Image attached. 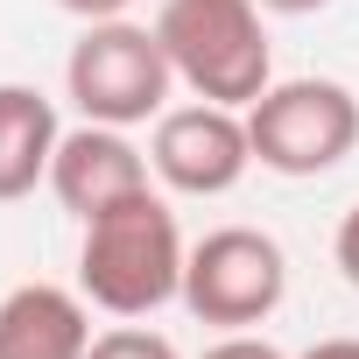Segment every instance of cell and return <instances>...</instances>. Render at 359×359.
I'll list each match as a JSON object with an SVG mask.
<instances>
[{
	"label": "cell",
	"mask_w": 359,
	"mask_h": 359,
	"mask_svg": "<svg viewBox=\"0 0 359 359\" xmlns=\"http://www.w3.org/2000/svg\"><path fill=\"white\" fill-rule=\"evenodd\" d=\"M184 226H176L169 198L148 184L120 205H106L99 219H85V240H78V289L92 310L106 317H155L162 303L184 296Z\"/></svg>",
	"instance_id": "6da1fadb"
},
{
	"label": "cell",
	"mask_w": 359,
	"mask_h": 359,
	"mask_svg": "<svg viewBox=\"0 0 359 359\" xmlns=\"http://www.w3.org/2000/svg\"><path fill=\"white\" fill-rule=\"evenodd\" d=\"M261 0H162L155 36L169 50L176 85H191L212 106H254L275 85V43H268Z\"/></svg>",
	"instance_id": "7a4b0ae2"
},
{
	"label": "cell",
	"mask_w": 359,
	"mask_h": 359,
	"mask_svg": "<svg viewBox=\"0 0 359 359\" xmlns=\"http://www.w3.org/2000/svg\"><path fill=\"white\" fill-rule=\"evenodd\" d=\"M169 50L155 36V22H85V36L71 43L64 57V92L85 120L99 127H141V120H162L169 113Z\"/></svg>",
	"instance_id": "3957f363"
},
{
	"label": "cell",
	"mask_w": 359,
	"mask_h": 359,
	"mask_svg": "<svg viewBox=\"0 0 359 359\" xmlns=\"http://www.w3.org/2000/svg\"><path fill=\"white\" fill-rule=\"evenodd\" d=\"M247 141L275 176H324L359 148V92L338 78H275L247 106Z\"/></svg>",
	"instance_id": "277c9868"
},
{
	"label": "cell",
	"mask_w": 359,
	"mask_h": 359,
	"mask_svg": "<svg viewBox=\"0 0 359 359\" xmlns=\"http://www.w3.org/2000/svg\"><path fill=\"white\" fill-rule=\"evenodd\" d=\"M289 296V254L275 233L261 226H219L191 247L184 261V303L198 324H219V331H254L282 310Z\"/></svg>",
	"instance_id": "5b68a950"
},
{
	"label": "cell",
	"mask_w": 359,
	"mask_h": 359,
	"mask_svg": "<svg viewBox=\"0 0 359 359\" xmlns=\"http://www.w3.org/2000/svg\"><path fill=\"white\" fill-rule=\"evenodd\" d=\"M148 169L155 184L176 191V198H226L240 176L254 169V141H247V113L240 106H169L155 120V141H148Z\"/></svg>",
	"instance_id": "8992f818"
},
{
	"label": "cell",
	"mask_w": 359,
	"mask_h": 359,
	"mask_svg": "<svg viewBox=\"0 0 359 359\" xmlns=\"http://www.w3.org/2000/svg\"><path fill=\"white\" fill-rule=\"evenodd\" d=\"M148 176H155V169H148V155L127 141V127L78 120V127H64V141H57V155H50V198L85 226V219H99L106 205L148 191Z\"/></svg>",
	"instance_id": "52a82bcc"
},
{
	"label": "cell",
	"mask_w": 359,
	"mask_h": 359,
	"mask_svg": "<svg viewBox=\"0 0 359 359\" xmlns=\"http://www.w3.org/2000/svg\"><path fill=\"white\" fill-rule=\"evenodd\" d=\"M85 352H92L85 289L22 282L0 296V359H85Z\"/></svg>",
	"instance_id": "ba28073f"
},
{
	"label": "cell",
	"mask_w": 359,
	"mask_h": 359,
	"mask_svg": "<svg viewBox=\"0 0 359 359\" xmlns=\"http://www.w3.org/2000/svg\"><path fill=\"white\" fill-rule=\"evenodd\" d=\"M57 141H64V120L50 92L0 85V205H22L36 184H50Z\"/></svg>",
	"instance_id": "9c48e42d"
},
{
	"label": "cell",
	"mask_w": 359,
	"mask_h": 359,
	"mask_svg": "<svg viewBox=\"0 0 359 359\" xmlns=\"http://www.w3.org/2000/svg\"><path fill=\"white\" fill-rule=\"evenodd\" d=\"M85 359H184V352H176V338H162L148 324H113V331L92 338Z\"/></svg>",
	"instance_id": "30bf717a"
},
{
	"label": "cell",
	"mask_w": 359,
	"mask_h": 359,
	"mask_svg": "<svg viewBox=\"0 0 359 359\" xmlns=\"http://www.w3.org/2000/svg\"><path fill=\"white\" fill-rule=\"evenodd\" d=\"M198 359H289V352H282V345H268L261 331H226V338H219V345H205Z\"/></svg>",
	"instance_id": "8fae6325"
},
{
	"label": "cell",
	"mask_w": 359,
	"mask_h": 359,
	"mask_svg": "<svg viewBox=\"0 0 359 359\" xmlns=\"http://www.w3.org/2000/svg\"><path fill=\"white\" fill-rule=\"evenodd\" d=\"M331 261H338V275L359 289V205L338 219V240H331Z\"/></svg>",
	"instance_id": "7c38bea8"
},
{
	"label": "cell",
	"mask_w": 359,
	"mask_h": 359,
	"mask_svg": "<svg viewBox=\"0 0 359 359\" xmlns=\"http://www.w3.org/2000/svg\"><path fill=\"white\" fill-rule=\"evenodd\" d=\"M64 15H78V22H113V15H127L134 0H57Z\"/></svg>",
	"instance_id": "4fadbf2b"
},
{
	"label": "cell",
	"mask_w": 359,
	"mask_h": 359,
	"mask_svg": "<svg viewBox=\"0 0 359 359\" xmlns=\"http://www.w3.org/2000/svg\"><path fill=\"white\" fill-rule=\"evenodd\" d=\"M296 359H359V338H317V345L296 352Z\"/></svg>",
	"instance_id": "5bb4252c"
},
{
	"label": "cell",
	"mask_w": 359,
	"mask_h": 359,
	"mask_svg": "<svg viewBox=\"0 0 359 359\" xmlns=\"http://www.w3.org/2000/svg\"><path fill=\"white\" fill-rule=\"evenodd\" d=\"M261 8H268V15H324L331 0H261Z\"/></svg>",
	"instance_id": "9a60e30c"
}]
</instances>
